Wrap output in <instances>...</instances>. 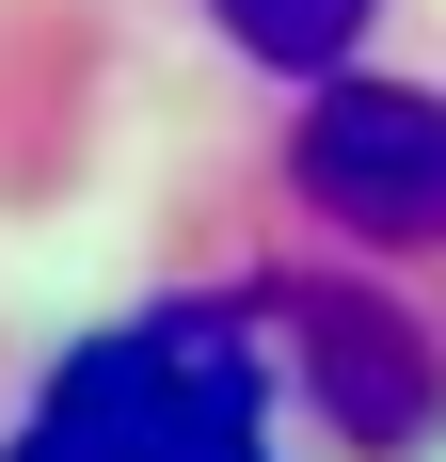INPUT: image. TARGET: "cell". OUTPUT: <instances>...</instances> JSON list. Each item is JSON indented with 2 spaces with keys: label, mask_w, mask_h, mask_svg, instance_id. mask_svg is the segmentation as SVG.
<instances>
[{
  "label": "cell",
  "mask_w": 446,
  "mask_h": 462,
  "mask_svg": "<svg viewBox=\"0 0 446 462\" xmlns=\"http://www.w3.org/2000/svg\"><path fill=\"white\" fill-rule=\"evenodd\" d=\"M208 16H223V48H256L271 80H335L383 0H208Z\"/></svg>",
  "instance_id": "277c9868"
},
{
  "label": "cell",
  "mask_w": 446,
  "mask_h": 462,
  "mask_svg": "<svg viewBox=\"0 0 446 462\" xmlns=\"http://www.w3.org/2000/svg\"><path fill=\"white\" fill-rule=\"evenodd\" d=\"M287 176H303L319 224H351V239H446V96L335 64L303 143H287Z\"/></svg>",
  "instance_id": "7a4b0ae2"
},
{
  "label": "cell",
  "mask_w": 446,
  "mask_h": 462,
  "mask_svg": "<svg viewBox=\"0 0 446 462\" xmlns=\"http://www.w3.org/2000/svg\"><path fill=\"white\" fill-rule=\"evenodd\" d=\"M0 462H271V367L223 319H128L48 367Z\"/></svg>",
  "instance_id": "6da1fadb"
},
{
  "label": "cell",
  "mask_w": 446,
  "mask_h": 462,
  "mask_svg": "<svg viewBox=\"0 0 446 462\" xmlns=\"http://www.w3.org/2000/svg\"><path fill=\"white\" fill-rule=\"evenodd\" d=\"M319 383H335V430L351 447H414L431 430V367L399 351V319H335L319 303Z\"/></svg>",
  "instance_id": "3957f363"
}]
</instances>
